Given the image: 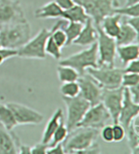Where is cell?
Instances as JSON below:
<instances>
[{
	"instance_id": "ffe728a7",
	"label": "cell",
	"mask_w": 139,
	"mask_h": 154,
	"mask_svg": "<svg viewBox=\"0 0 139 154\" xmlns=\"http://www.w3.org/2000/svg\"><path fill=\"white\" fill-rule=\"evenodd\" d=\"M125 136L131 153H139V115L134 118L125 131Z\"/></svg>"
},
{
	"instance_id": "7c38bea8",
	"label": "cell",
	"mask_w": 139,
	"mask_h": 154,
	"mask_svg": "<svg viewBox=\"0 0 139 154\" xmlns=\"http://www.w3.org/2000/svg\"><path fill=\"white\" fill-rule=\"evenodd\" d=\"M124 89L122 86L114 89H103L102 93L101 102L107 111L109 112L113 124L118 123V118L120 115L124 98Z\"/></svg>"
},
{
	"instance_id": "9a60e30c",
	"label": "cell",
	"mask_w": 139,
	"mask_h": 154,
	"mask_svg": "<svg viewBox=\"0 0 139 154\" xmlns=\"http://www.w3.org/2000/svg\"><path fill=\"white\" fill-rule=\"evenodd\" d=\"M99 33L96 29L92 19L90 18L83 24V28L78 37L72 42L73 45L80 46H90L92 44L97 42Z\"/></svg>"
},
{
	"instance_id": "cb8c5ba5",
	"label": "cell",
	"mask_w": 139,
	"mask_h": 154,
	"mask_svg": "<svg viewBox=\"0 0 139 154\" xmlns=\"http://www.w3.org/2000/svg\"><path fill=\"white\" fill-rule=\"evenodd\" d=\"M61 18L65 19L68 21L84 24L90 18V16L86 14L85 9L81 6L76 3L73 7L63 11Z\"/></svg>"
},
{
	"instance_id": "277c9868",
	"label": "cell",
	"mask_w": 139,
	"mask_h": 154,
	"mask_svg": "<svg viewBox=\"0 0 139 154\" xmlns=\"http://www.w3.org/2000/svg\"><path fill=\"white\" fill-rule=\"evenodd\" d=\"M74 2L85 9L94 25H100L106 16L114 14L115 8L120 7V0H74Z\"/></svg>"
},
{
	"instance_id": "8d00e7d4",
	"label": "cell",
	"mask_w": 139,
	"mask_h": 154,
	"mask_svg": "<svg viewBox=\"0 0 139 154\" xmlns=\"http://www.w3.org/2000/svg\"><path fill=\"white\" fill-rule=\"evenodd\" d=\"M49 147V143H44L43 142L36 143L31 147V154H46Z\"/></svg>"
},
{
	"instance_id": "836d02e7",
	"label": "cell",
	"mask_w": 139,
	"mask_h": 154,
	"mask_svg": "<svg viewBox=\"0 0 139 154\" xmlns=\"http://www.w3.org/2000/svg\"><path fill=\"white\" fill-rule=\"evenodd\" d=\"M100 135L103 140L107 143H112L113 142V131L112 125H105L104 127L100 129Z\"/></svg>"
},
{
	"instance_id": "9c48e42d",
	"label": "cell",
	"mask_w": 139,
	"mask_h": 154,
	"mask_svg": "<svg viewBox=\"0 0 139 154\" xmlns=\"http://www.w3.org/2000/svg\"><path fill=\"white\" fill-rule=\"evenodd\" d=\"M110 119H112L109 112L107 111L103 104L99 102L94 106H90L84 115V117L82 118V119L77 124V128L84 127L100 130L103 127L107 124V122Z\"/></svg>"
},
{
	"instance_id": "1f68e13d",
	"label": "cell",
	"mask_w": 139,
	"mask_h": 154,
	"mask_svg": "<svg viewBox=\"0 0 139 154\" xmlns=\"http://www.w3.org/2000/svg\"><path fill=\"white\" fill-rule=\"evenodd\" d=\"M51 37L53 39L54 42L59 45V47L63 48L66 46L67 44V36L65 32L61 29H51Z\"/></svg>"
},
{
	"instance_id": "8992f818",
	"label": "cell",
	"mask_w": 139,
	"mask_h": 154,
	"mask_svg": "<svg viewBox=\"0 0 139 154\" xmlns=\"http://www.w3.org/2000/svg\"><path fill=\"white\" fill-rule=\"evenodd\" d=\"M51 32L43 28L34 37L17 50V56L23 59H44L46 57L45 45Z\"/></svg>"
},
{
	"instance_id": "8fae6325",
	"label": "cell",
	"mask_w": 139,
	"mask_h": 154,
	"mask_svg": "<svg viewBox=\"0 0 139 154\" xmlns=\"http://www.w3.org/2000/svg\"><path fill=\"white\" fill-rule=\"evenodd\" d=\"M26 20L19 0H0V27Z\"/></svg>"
},
{
	"instance_id": "7a4b0ae2",
	"label": "cell",
	"mask_w": 139,
	"mask_h": 154,
	"mask_svg": "<svg viewBox=\"0 0 139 154\" xmlns=\"http://www.w3.org/2000/svg\"><path fill=\"white\" fill-rule=\"evenodd\" d=\"M100 130L91 128L77 127L68 132L62 143L65 153H73L78 150L88 149L96 143Z\"/></svg>"
},
{
	"instance_id": "ee69618b",
	"label": "cell",
	"mask_w": 139,
	"mask_h": 154,
	"mask_svg": "<svg viewBox=\"0 0 139 154\" xmlns=\"http://www.w3.org/2000/svg\"><path fill=\"white\" fill-rule=\"evenodd\" d=\"M139 3V0H126L125 6H132Z\"/></svg>"
},
{
	"instance_id": "4dcf8cb0",
	"label": "cell",
	"mask_w": 139,
	"mask_h": 154,
	"mask_svg": "<svg viewBox=\"0 0 139 154\" xmlns=\"http://www.w3.org/2000/svg\"><path fill=\"white\" fill-rule=\"evenodd\" d=\"M139 85V74L123 73L121 78V86L123 88H131Z\"/></svg>"
},
{
	"instance_id": "7bdbcfd3",
	"label": "cell",
	"mask_w": 139,
	"mask_h": 154,
	"mask_svg": "<svg viewBox=\"0 0 139 154\" xmlns=\"http://www.w3.org/2000/svg\"><path fill=\"white\" fill-rule=\"evenodd\" d=\"M17 152L21 154H31V147L21 142L17 147Z\"/></svg>"
},
{
	"instance_id": "7402d4cb",
	"label": "cell",
	"mask_w": 139,
	"mask_h": 154,
	"mask_svg": "<svg viewBox=\"0 0 139 154\" xmlns=\"http://www.w3.org/2000/svg\"><path fill=\"white\" fill-rule=\"evenodd\" d=\"M63 10L55 1H51L34 11V17L37 19H56L61 18Z\"/></svg>"
},
{
	"instance_id": "603a6c76",
	"label": "cell",
	"mask_w": 139,
	"mask_h": 154,
	"mask_svg": "<svg viewBox=\"0 0 139 154\" xmlns=\"http://www.w3.org/2000/svg\"><path fill=\"white\" fill-rule=\"evenodd\" d=\"M116 54L124 65L139 59V45L137 43H131L128 45H117Z\"/></svg>"
},
{
	"instance_id": "6da1fadb",
	"label": "cell",
	"mask_w": 139,
	"mask_h": 154,
	"mask_svg": "<svg viewBox=\"0 0 139 154\" xmlns=\"http://www.w3.org/2000/svg\"><path fill=\"white\" fill-rule=\"evenodd\" d=\"M31 26L28 20L0 27L2 47L18 50L30 39Z\"/></svg>"
},
{
	"instance_id": "ab89813d",
	"label": "cell",
	"mask_w": 139,
	"mask_h": 154,
	"mask_svg": "<svg viewBox=\"0 0 139 154\" xmlns=\"http://www.w3.org/2000/svg\"><path fill=\"white\" fill-rule=\"evenodd\" d=\"M63 11L68 10L75 5L74 0H54Z\"/></svg>"
},
{
	"instance_id": "f1b7e54d",
	"label": "cell",
	"mask_w": 139,
	"mask_h": 154,
	"mask_svg": "<svg viewBox=\"0 0 139 154\" xmlns=\"http://www.w3.org/2000/svg\"><path fill=\"white\" fill-rule=\"evenodd\" d=\"M45 52L46 54L51 56L56 60H59L62 56V51L61 48L57 45L56 43L54 42V40L51 38V35L47 38L46 42L45 45Z\"/></svg>"
},
{
	"instance_id": "e0dca14e",
	"label": "cell",
	"mask_w": 139,
	"mask_h": 154,
	"mask_svg": "<svg viewBox=\"0 0 139 154\" xmlns=\"http://www.w3.org/2000/svg\"><path fill=\"white\" fill-rule=\"evenodd\" d=\"M13 133V130H8L0 123V154L18 153L14 141Z\"/></svg>"
},
{
	"instance_id": "5bb4252c",
	"label": "cell",
	"mask_w": 139,
	"mask_h": 154,
	"mask_svg": "<svg viewBox=\"0 0 139 154\" xmlns=\"http://www.w3.org/2000/svg\"><path fill=\"white\" fill-rule=\"evenodd\" d=\"M137 115H139V104L134 103L132 101L128 89L125 88L123 104L118 118V123L123 126L126 131L131 124L133 119Z\"/></svg>"
},
{
	"instance_id": "f546056e",
	"label": "cell",
	"mask_w": 139,
	"mask_h": 154,
	"mask_svg": "<svg viewBox=\"0 0 139 154\" xmlns=\"http://www.w3.org/2000/svg\"><path fill=\"white\" fill-rule=\"evenodd\" d=\"M114 13L119 14L124 17H135L139 16V3L132 6H125L122 8H115Z\"/></svg>"
},
{
	"instance_id": "d6a6232c",
	"label": "cell",
	"mask_w": 139,
	"mask_h": 154,
	"mask_svg": "<svg viewBox=\"0 0 139 154\" xmlns=\"http://www.w3.org/2000/svg\"><path fill=\"white\" fill-rule=\"evenodd\" d=\"M113 142H120L125 138V129L120 123H114L112 126Z\"/></svg>"
},
{
	"instance_id": "ac0fdd59",
	"label": "cell",
	"mask_w": 139,
	"mask_h": 154,
	"mask_svg": "<svg viewBox=\"0 0 139 154\" xmlns=\"http://www.w3.org/2000/svg\"><path fill=\"white\" fill-rule=\"evenodd\" d=\"M138 32L128 25L121 19L120 32L115 38L116 45H124L134 43L137 41Z\"/></svg>"
},
{
	"instance_id": "b9f144b4",
	"label": "cell",
	"mask_w": 139,
	"mask_h": 154,
	"mask_svg": "<svg viewBox=\"0 0 139 154\" xmlns=\"http://www.w3.org/2000/svg\"><path fill=\"white\" fill-rule=\"evenodd\" d=\"M128 89L130 97H131L132 101H134V103L139 104V85L131 87V88H128Z\"/></svg>"
},
{
	"instance_id": "2e32d148",
	"label": "cell",
	"mask_w": 139,
	"mask_h": 154,
	"mask_svg": "<svg viewBox=\"0 0 139 154\" xmlns=\"http://www.w3.org/2000/svg\"><path fill=\"white\" fill-rule=\"evenodd\" d=\"M83 28V24L76 22L68 21L65 19L62 18L54 24L51 29H61L67 36V44L66 45H70L72 44V42L78 37Z\"/></svg>"
},
{
	"instance_id": "e575fe53",
	"label": "cell",
	"mask_w": 139,
	"mask_h": 154,
	"mask_svg": "<svg viewBox=\"0 0 139 154\" xmlns=\"http://www.w3.org/2000/svg\"><path fill=\"white\" fill-rule=\"evenodd\" d=\"M17 56V50L8 49V48H0V65L8 59Z\"/></svg>"
},
{
	"instance_id": "30bf717a",
	"label": "cell",
	"mask_w": 139,
	"mask_h": 154,
	"mask_svg": "<svg viewBox=\"0 0 139 154\" xmlns=\"http://www.w3.org/2000/svg\"><path fill=\"white\" fill-rule=\"evenodd\" d=\"M11 109L14 119L18 125H38L44 119V116L40 112L32 109L28 106L17 102H8L6 104Z\"/></svg>"
},
{
	"instance_id": "52a82bcc",
	"label": "cell",
	"mask_w": 139,
	"mask_h": 154,
	"mask_svg": "<svg viewBox=\"0 0 139 154\" xmlns=\"http://www.w3.org/2000/svg\"><path fill=\"white\" fill-rule=\"evenodd\" d=\"M62 99L67 110V119L65 124L69 132L77 128L86 111L90 107V104L81 94L72 98L62 97Z\"/></svg>"
},
{
	"instance_id": "3957f363",
	"label": "cell",
	"mask_w": 139,
	"mask_h": 154,
	"mask_svg": "<svg viewBox=\"0 0 139 154\" xmlns=\"http://www.w3.org/2000/svg\"><path fill=\"white\" fill-rule=\"evenodd\" d=\"M98 45L97 42H95L90 45L87 49L73 54L67 58L59 59V65L71 66L74 68L80 75H82L86 73V69L89 67H98Z\"/></svg>"
},
{
	"instance_id": "60d3db41",
	"label": "cell",
	"mask_w": 139,
	"mask_h": 154,
	"mask_svg": "<svg viewBox=\"0 0 139 154\" xmlns=\"http://www.w3.org/2000/svg\"><path fill=\"white\" fill-rule=\"evenodd\" d=\"M123 19V17H122ZM123 20L125 23L130 25L132 28H134V29L138 32L139 28V16H135V17H125Z\"/></svg>"
},
{
	"instance_id": "d4e9b609",
	"label": "cell",
	"mask_w": 139,
	"mask_h": 154,
	"mask_svg": "<svg viewBox=\"0 0 139 154\" xmlns=\"http://www.w3.org/2000/svg\"><path fill=\"white\" fill-rule=\"evenodd\" d=\"M57 75L59 80L62 83L77 81L80 75L74 68L68 66L58 65L57 66Z\"/></svg>"
},
{
	"instance_id": "4316f807",
	"label": "cell",
	"mask_w": 139,
	"mask_h": 154,
	"mask_svg": "<svg viewBox=\"0 0 139 154\" xmlns=\"http://www.w3.org/2000/svg\"><path fill=\"white\" fill-rule=\"evenodd\" d=\"M60 93L64 97H75L80 94V87L77 81L63 83L60 86Z\"/></svg>"
},
{
	"instance_id": "74e56055",
	"label": "cell",
	"mask_w": 139,
	"mask_h": 154,
	"mask_svg": "<svg viewBox=\"0 0 139 154\" xmlns=\"http://www.w3.org/2000/svg\"><path fill=\"white\" fill-rule=\"evenodd\" d=\"M73 153L75 154H97L101 153V149L98 145V143H95L93 146L90 147L88 149H82V150H78L74 152Z\"/></svg>"
},
{
	"instance_id": "83f0119b",
	"label": "cell",
	"mask_w": 139,
	"mask_h": 154,
	"mask_svg": "<svg viewBox=\"0 0 139 154\" xmlns=\"http://www.w3.org/2000/svg\"><path fill=\"white\" fill-rule=\"evenodd\" d=\"M68 134V131L67 129L64 119H63L61 122L59 123V126H58V128H56L55 131L54 132L52 138H51V141L49 143V146H54V145H55L57 143H62L66 139Z\"/></svg>"
},
{
	"instance_id": "5b68a950",
	"label": "cell",
	"mask_w": 139,
	"mask_h": 154,
	"mask_svg": "<svg viewBox=\"0 0 139 154\" xmlns=\"http://www.w3.org/2000/svg\"><path fill=\"white\" fill-rule=\"evenodd\" d=\"M86 73L90 75L103 89H114L121 86L123 68L115 66H99L89 67Z\"/></svg>"
},
{
	"instance_id": "f35d334b",
	"label": "cell",
	"mask_w": 139,
	"mask_h": 154,
	"mask_svg": "<svg viewBox=\"0 0 139 154\" xmlns=\"http://www.w3.org/2000/svg\"><path fill=\"white\" fill-rule=\"evenodd\" d=\"M65 152H64V146H63V143H59L54 145V146L49 147L47 150H46V154H64Z\"/></svg>"
},
{
	"instance_id": "4fadbf2b",
	"label": "cell",
	"mask_w": 139,
	"mask_h": 154,
	"mask_svg": "<svg viewBox=\"0 0 139 154\" xmlns=\"http://www.w3.org/2000/svg\"><path fill=\"white\" fill-rule=\"evenodd\" d=\"M77 81L80 87V94L90 102V106L101 102L103 88H102L90 75L85 73L80 75Z\"/></svg>"
},
{
	"instance_id": "d590c367",
	"label": "cell",
	"mask_w": 139,
	"mask_h": 154,
	"mask_svg": "<svg viewBox=\"0 0 139 154\" xmlns=\"http://www.w3.org/2000/svg\"><path fill=\"white\" fill-rule=\"evenodd\" d=\"M124 73H134L139 74V61L138 59L133 60L127 63V66L123 68Z\"/></svg>"
},
{
	"instance_id": "ba28073f",
	"label": "cell",
	"mask_w": 139,
	"mask_h": 154,
	"mask_svg": "<svg viewBox=\"0 0 139 154\" xmlns=\"http://www.w3.org/2000/svg\"><path fill=\"white\" fill-rule=\"evenodd\" d=\"M99 33L97 41L98 54H99V66H115V59L116 55V43L114 38L107 36L100 25H95Z\"/></svg>"
},
{
	"instance_id": "484cf974",
	"label": "cell",
	"mask_w": 139,
	"mask_h": 154,
	"mask_svg": "<svg viewBox=\"0 0 139 154\" xmlns=\"http://www.w3.org/2000/svg\"><path fill=\"white\" fill-rule=\"evenodd\" d=\"M0 123L9 131L13 130L17 126L11 109L6 104L0 103Z\"/></svg>"
},
{
	"instance_id": "44dd1931",
	"label": "cell",
	"mask_w": 139,
	"mask_h": 154,
	"mask_svg": "<svg viewBox=\"0 0 139 154\" xmlns=\"http://www.w3.org/2000/svg\"><path fill=\"white\" fill-rule=\"evenodd\" d=\"M123 16H121L119 14H112L110 16H106L102 20L100 27L102 30L109 37H112L115 39L116 36L120 32V22Z\"/></svg>"
},
{
	"instance_id": "f6af8a7d",
	"label": "cell",
	"mask_w": 139,
	"mask_h": 154,
	"mask_svg": "<svg viewBox=\"0 0 139 154\" xmlns=\"http://www.w3.org/2000/svg\"><path fill=\"white\" fill-rule=\"evenodd\" d=\"M0 48H2V45H1V41H0Z\"/></svg>"
},
{
	"instance_id": "d6986e66",
	"label": "cell",
	"mask_w": 139,
	"mask_h": 154,
	"mask_svg": "<svg viewBox=\"0 0 139 154\" xmlns=\"http://www.w3.org/2000/svg\"><path fill=\"white\" fill-rule=\"evenodd\" d=\"M64 119V112L61 108L58 109L54 112L51 119L48 120V122H46L45 129L43 131V137H42V142L44 143H49L51 141L54 132L55 131L56 128L61 121Z\"/></svg>"
}]
</instances>
